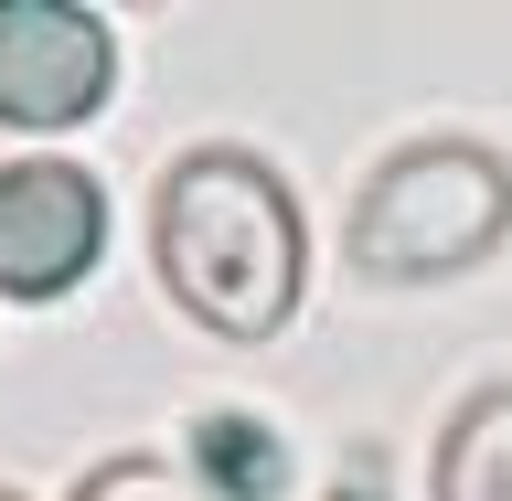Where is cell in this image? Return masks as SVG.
I'll list each match as a JSON object with an SVG mask.
<instances>
[{
	"instance_id": "cell-6",
	"label": "cell",
	"mask_w": 512,
	"mask_h": 501,
	"mask_svg": "<svg viewBox=\"0 0 512 501\" xmlns=\"http://www.w3.org/2000/svg\"><path fill=\"white\" fill-rule=\"evenodd\" d=\"M192 470L214 480V501H278V491H288V448H278L267 416L214 406L203 427H192Z\"/></svg>"
},
{
	"instance_id": "cell-8",
	"label": "cell",
	"mask_w": 512,
	"mask_h": 501,
	"mask_svg": "<svg viewBox=\"0 0 512 501\" xmlns=\"http://www.w3.org/2000/svg\"><path fill=\"white\" fill-rule=\"evenodd\" d=\"M0 501H22V491H0Z\"/></svg>"
},
{
	"instance_id": "cell-2",
	"label": "cell",
	"mask_w": 512,
	"mask_h": 501,
	"mask_svg": "<svg viewBox=\"0 0 512 501\" xmlns=\"http://www.w3.org/2000/svg\"><path fill=\"white\" fill-rule=\"evenodd\" d=\"M502 235H512V171L480 139H416L352 203V267L363 278H395V288L470 278Z\"/></svg>"
},
{
	"instance_id": "cell-7",
	"label": "cell",
	"mask_w": 512,
	"mask_h": 501,
	"mask_svg": "<svg viewBox=\"0 0 512 501\" xmlns=\"http://www.w3.org/2000/svg\"><path fill=\"white\" fill-rule=\"evenodd\" d=\"M75 501H203L171 459H150V448H128V459H96L86 480H75Z\"/></svg>"
},
{
	"instance_id": "cell-5",
	"label": "cell",
	"mask_w": 512,
	"mask_h": 501,
	"mask_svg": "<svg viewBox=\"0 0 512 501\" xmlns=\"http://www.w3.org/2000/svg\"><path fill=\"white\" fill-rule=\"evenodd\" d=\"M438 501H512V384H480L438 438Z\"/></svg>"
},
{
	"instance_id": "cell-1",
	"label": "cell",
	"mask_w": 512,
	"mask_h": 501,
	"mask_svg": "<svg viewBox=\"0 0 512 501\" xmlns=\"http://www.w3.org/2000/svg\"><path fill=\"white\" fill-rule=\"evenodd\" d=\"M150 256H160V288L224 342H267L299 310V203L246 150H192L160 171Z\"/></svg>"
},
{
	"instance_id": "cell-3",
	"label": "cell",
	"mask_w": 512,
	"mask_h": 501,
	"mask_svg": "<svg viewBox=\"0 0 512 501\" xmlns=\"http://www.w3.org/2000/svg\"><path fill=\"white\" fill-rule=\"evenodd\" d=\"M118 43L96 11L64 0H0V118L11 128H75L107 107Z\"/></svg>"
},
{
	"instance_id": "cell-4",
	"label": "cell",
	"mask_w": 512,
	"mask_h": 501,
	"mask_svg": "<svg viewBox=\"0 0 512 501\" xmlns=\"http://www.w3.org/2000/svg\"><path fill=\"white\" fill-rule=\"evenodd\" d=\"M107 246V192L75 160H11L0 171V288L11 299H64Z\"/></svg>"
}]
</instances>
